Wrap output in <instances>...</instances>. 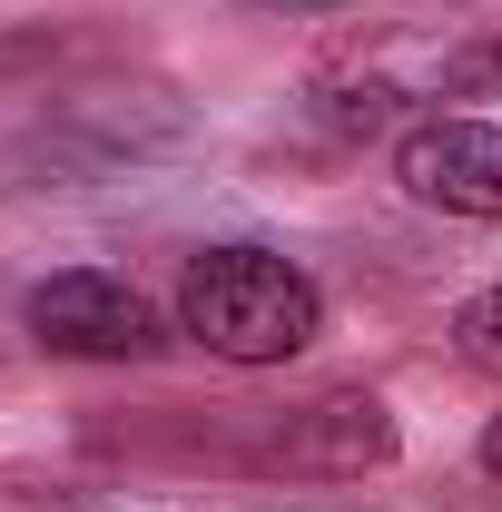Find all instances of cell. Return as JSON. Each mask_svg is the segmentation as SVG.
Wrapping results in <instances>:
<instances>
[{
  "mask_svg": "<svg viewBox=\"0 0 502 512\" xmlns=\"http://www.w3.org/2000/svg\"><path fill=\"white\" fill-rule=\"evenodd\" d=\"M247 10H345V0H247Z\"/></svg>",
  "mask_w": 502,
  "mask_h": 512,
  "instance_id": "ba28073f",
  "label": "cell"
},
{
  "mask_svg": "<svg viewBox=\"0 0 502 512\" xmlns=\"http://www.w3.org/2000/svg\"><path fill=\"white\" fill-rule=\"evenodd\" d=\"M443 335H453V355H463L473 375H502V286H473Z\"/></svg>",
  "mask_w": 502,
  "mask_h": 512,
  "instance_id": "5b68a950",
  "label": "cell"
},
{
  "mask_svg": "<svg viewBox=\"0 0 502 512\" xmlns=\"http://www.w3.org/2000/svg\"><path fill=\"white\" fill-rule=\"evenodd\" d=\"M266 453L286 473H375L394 463V414H384V394H315L276 424Z\"/></svg>",
  "mask_w": 502,
  "mask_h": 512,
  "instance_id": "277c9868",
  "label": "cell"
},
{
  "mask_svg": "<svg viewBox=\"0 0 502 512\" xmlns=\"http://www.w3.org/2000/svg\"><path fill=\"white\" fill-rule=\"evenodd\" d=\"M453 79H463V89H502V40H473V50L453 60Z\"/></svg>",
  "mask_w": 502,
  "mask_h": 512,
  "instance_id": "8992f818",
  "label": "cell"
},
{
  "mask_svg": "<svg viewBox=\"0 0 502 512\" xmlns=\"http://www.w3.org/2000/svg\"><path fill=\"white\" fill-rule=\"evenodd\" d=\"M178 335L217 365H296L325 335V286L276 247H197L178 266Z\"/></svg>",
  "mask_w": 502,
  "mask_h": 512,
  "instance_id": "6da1fadb",
  "label": "cell"
},
{
  "mask_svg": "<svg viewBox=\"0 0 502 512\" xmlns=\"http://www.w3.org/2000/svg\"><path fill=\"white\" fill-rule=\"evenodd\" d=\"M20 325H30L40 355H69V365H148V355H168V316L128 276H109V266L40 276L20 296Z\"/></svg>",
  "mask_w": 502,
  "mask_h": 512,
  "instance_id": "7a4b0ae2",
  "label": "cell"
},
{
  "mask_svg": "<svg viewBox=\"0 0 502 512\" xmlns=\"http://www.w3.org/2000/svg\"><path fill=\"white\" fill-rule=\"evenodd\" d=\"M394 188L434 217H473V227H502V119H414L394 138Z\"/></svg>",
  "mask_w": 502,
  "mask_h": 512,
  "instance_id": "3957f363",
  "label": "cell"
},
{
  "mask_svg": "<svg viewBox=\"0 0 502 512\" xmlns=\"http://www.w3.org/2000/svg\"><path fill=\"white\" fill-rule=\"evenodd\" d=\"M483 473H493V483H502V414H493V424H483Z\"/></svg>",
  "mask_w": 502,
  "mask_h": 512,
  "instance_id": "52a82bcc",
  "label": "cell"
}]
</instances>
